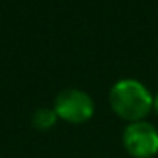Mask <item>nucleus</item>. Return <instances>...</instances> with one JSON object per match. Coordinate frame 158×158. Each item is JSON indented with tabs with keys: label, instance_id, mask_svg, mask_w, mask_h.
I'll return each mask as SVG.
<instances>
[{
	"label": "nucleus",
	"instance_id": "nucleus-4",
	"mask_svg": "<svg viewBox=\"0 0 158 158\" xmlns=\"http://www.w3.org/2000/svg\"><path fill=\"white\" fill-rule=\"evenodd\" d=\"M56 121H58V116H56L55 109L41 107V109H36L34 114H32V126L36 129H41V131L51 129L56 124Z\"/></svg>",
	"mask_w": 158,
	"mask_h": 158
},
{
	"label": "nucleus",
	"instance_id": "nucleus-5",
	"mask_svg": "<svg viewBox=\"0 0 158 158\" xmlns=\"http://www.w3.org/2000/svg\"><path fill=\"white\" fill-rule=\"evenodd\" d=\"M153 110L158 114V95L155 97V100H153Z\"/></svg>",
	"mask_w": 158,
	"mask_h": 158
},
{
	"label": "nucleus",
	"instance_id": "nucleus-1",
	"mask_svg": "<svg viewBox=\"0 0 158 158\" xmlns=\"http://www.w3.org/2000/svg\"><path fill=\"white\" fill-rule=\"evenodd\" d=\"M155 97L144 83L134 78H123L112 85L109 92V104L112 110L127 123L144 121L153 110Z\"/></svg>",
	"mask_w": 158,
	"mask_h": 158
},
{
	"label": "nucleus",
	"instance_id": "nucleus-2",
	"mask_svg": "<svg viewBox=\"0 0 158 158\" xmlns=\"http://www.w3.org/2000/svg\"><path fill=\"white\" fill-rule=\"evenodd\" d=\"M92 97L80 89H65L55 99V112L60 119L72 124H82L94 116Z\"/></svg>",
	"mask_w": 158,
	"mask_h": 158
},
{
	"label": "nucleus",
	"instance_id": "nucleus-3",
	"mask_svg": "<svg viewBox=\"0 0 158 158\" xmlns=\"http://www.w3.org/2000/svg\"><path fill=\"white\" fill-rule=\"evenodd\" d=\"M123 146L133 158H151L158 153V131L146 121L129 123L123 133Z\"/></svg>",
	"mask_w": 158,
	"mask_h": 158
}]
</instances>
